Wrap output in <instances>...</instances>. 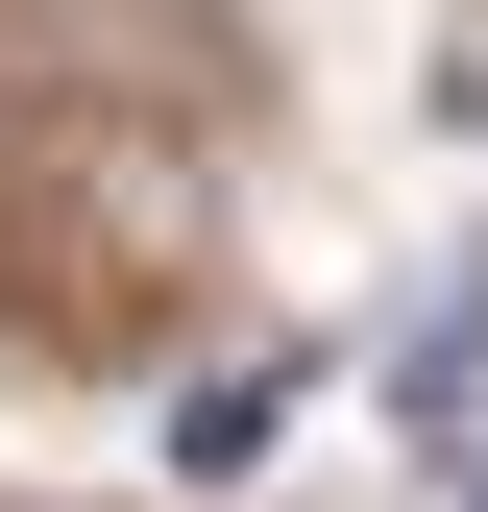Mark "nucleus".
Here are the masks:
<instances>
[{"mask_svg":"<svg viewBox=\"0 0 488 512\" xmlns=\"http://www.w3.org/2000/svg\"><path fill=\"white\" fill-rule=\"evenodd\" d=\"M269 415H293V366H196V391H171V464H196V488L269 464Z\"/></svg>","mask_w":488,"mask_h":512,"instance_id":"f257e3e1","label":"nucleus"},{"mask_svg":"<svg viewBox=\"0 0 488 512\" xmlns=\"http://www.w3.org/2000/svg\"><path fill=\"white\" fill-rule=\"evenodd\" d=\"M464 512H488V464H464Z\"/></svg>","mask_w":488,"mask_h":512,"instance_id":"f03ea898","label":"nucleus"}]
</instances>
